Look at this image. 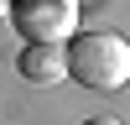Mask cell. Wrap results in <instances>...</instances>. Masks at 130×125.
Wrapping results in <instances>:
<instances>
[{"instance_id": "3957f363", "label": "cell", "mask_w": 130, "mask_h": 125, "mask_svg": "<svg viewBox=\"0 0 130 125\" xmlns=\"http://www.w3.org/2000/svg\"><path fill=\"white\" fill-rule=\"evenodd\" d=\"M16 68H21V78L26 83H62L68 78V47L62 42H26L21 47V57H16Z\"/></svg>"}, {"instance_id": "277c9868", "label": "cell", "mask_w": 130, "mask_h": 125, "mask_svg": "<svg viewBox=\"0 0 130 125\" xmlns=\"http://www.w3.org/2000/svg\"><path fill=\"white\" fill-rule=\"evenodd\" d=\"M83 125H125V120H115V115H94V120H83Z\"/></svg>"}, {"instance_id": "6da1fadb", "label": "cell", "mask_w": 130, "mask_h": 125, "mask_svg": "<svg viewBox=\"0 0 130 125\" xmlns=\"http://www.w3.org/2000/svg\"><path fill=\"white\" fill-rule=\"evenodd\" d=\"M68 78L94 94H115L130 83V42L120 31H73L68 37Z\"/></svg>"}, {"instance_id": "5b68a950", "label": "cell", "mask_w": 130, "mask_h": 125, "mask_svg": "<svg viewBox=\"0 0 130 125\" xmlns=\"http://www.w3.org/2000/svg\"><path fill=\"white\" fill-rule=\"evenodd\" d=\"M5 16H10V0H0V21H5Z\"/></svg>"}, {"instance_id": "7a4b0ae2", "label": "cell", "mask_w": 130, "mask_h": 125, "mask_svg": "<svg viewBox=\"0 0 130 125\" xmlns=\"http://www.w3.org/2000/svg\"><path fill=\"white\" fill-rule=\"evenodd\" d=\"M10 21L26 42H68L78 31V0H10Z\"/></svg>"}]
</instances>
